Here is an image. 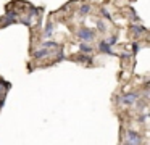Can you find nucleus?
Wrapping results in <instances>:
<instances>
[{
  "label": "nucleus",
  "mask_w": 150,
  "mask_h": 145,
  "mask_svg": "<svg viewBox=\"0 0 150 145\" xmlns=\"http://www.w3.org/2000/svg\"><path fill=\"white\" fill-rule=\"evenodd\" d=\"M137 100H139V92H127V93H124V95H121L120 98H118V102H120L121 105L131 106V105H134Z\"/></svg>",
  "instance_id": "1"
},
{
  "label": "nucleus",
  "mask_w": 150,
  "mask_h": 145,
  "mask_svg": "<svg viewBox=\"0 0 150 145\" xmlns=\"http://www.w3.org/2000/svg\"><path fill=\"white\" fill-rule=\"evenodd\" d=\"M78 37L81 39L82 42H91V40H94V39H95V32L92 31L91 28L82 26V28L78 31Z\"/></svg>",
  "instance_id": "2"
},
{
  "label": "nucleus",
  "mask_w": 150,
  "mask_h": 145,
  "mask_svg": "<svg viewBox=\"0 0 150 145\" xmlns=\"http://www.w3.org/2000/svg\"><path fill=\"white\" fill-rule=\"evenodd\" d=\"M126 139H127V142L132 144V145H140L142 144V137H140L136 131H132V129H127L126 131Z\"/></svg>",
  "instance_id": "3"
},
{
  "label": "nucleus",
  "mask_w": 150,
  "mask_h": 145,
  "mask_svg": "<svg viewBox=\"0 0 150 145\" xmlns=\"http://www.w3.org/2000/svg\"><path fill=\"white\" fill-rule=\"evenodd\" d=\"M52 55V50H49V48H40V50L34 52V58H37V60H42V58H47Z\"/></svg>",
  "instance_id": "4"
},
{
  "label": "nucleus",
  "mask_w": 150,
  "mask_h": 145,
  "mask_svg": "<svg viewBox=\"0 0 150 145\" xmlns=\"http://www.w3.org/2000/svg\"><path fill=\"white\" fill-rule=\"evenodd\" d=\"M98 50L103 52V53H108V55L111 53V47H110V45H108L105 40H100V42H98Z\"/></svg>",
  "instance_id": "5"
},
{
  "label": "nucleus",
  "mask_w": 150,
  "mask_h": 145,
  "mask_svg": "<svg viewBox=\"0 0 150 145\" xmlns=\"http://www.w3.org/2000/svg\"><path fill=\"white\" fill-rule=\"evenodd\" d=\"M131 31H132L134 34H137V35H139V34H144V32H145L147 29L144 28V26H140V24H134L132 28H131Z\"/></svg>",
  "instance_id": "6"
},
{
  "label": "nucleus",
  "mask_w": 150,
  "mask_h": 145,
  "mask_svg": "<svg viewBox=\"0 0 150 145\" xmlns=\"http://www.w3.org/2000/svg\"><path fill=\"white\" fill-rule=\"evenodd\" d=\"M79 50H81L84 55L92 53V47H91V45H86V44H81V45H79Z\"/></svg>",
  "instance_id": "7"
},
{
  "label": "nucleus",
  "mask_w": 150,
  "mask_h": 145,
  "mask_svg": "<svg viewBox=\"0 0 150 145\" xmlns=\"http://www.w3.org/2000/svg\"><path fill=\"white\" fill-rule=\"evenodd\" d=\"M52 34H53V24H47L45 26V37H52Z\"/></svg>",
  "instance_id": "8"
},
{
  "label": "nucleus",
  "mask_w": 150,
  "mask_h": 145,
  "mask_svg": "<svg viewBox=\"0 0 150 145\" xmlns=\"http://www.w3.org/2000/svg\"><path fill=\"white\" fill-rule=\"evenodd\" d=\"M89 11H91V5H82V6H81V10H79V13H81L82 16L89 15Z\"/></svg>",
  "instance_id": "9"
},
{
  "label": "nucleus",
  "mask_w": 150,
  "mask_h": 145,
  "mask_svg": "<svg viewBox=\"0 0 150 145\" xmlns=\"http://www.w3.org/2000/svg\"><path fill=\"white\" fill-rule=\"evenodd\" d=\"M105 42H107V44L110 45V47H111V45H115V44H116V35H111V37H108Z\"/></svg>",
  "instance_id": "10"
},
{
  "label": "nucleus",
  "mask_w": 150,
  "mask_h": 145,
  "mask_svg": "<svg viewBox=\"0 0 150 145\" xmlns=\"http://www.w3.org/2000/svg\"><path fill=\"white\" fill-rule=\"evenodd\" d=\"M97 28L100 29V31H107V26H105L103 21H97Z\"/></svg>",
  "instance_id": "11"
},
{
  "label": "nucleus",
  "mask_w": 150,
  "mask_h": 145,
  "mask_svg": "<svg viewBox=\"0 0 150 145\" xmlns=\"http://www.w3.org/2000/svg\"><path fill=\"white\" fill-rule=\"evenodd\" d=\"M102 16H103V18H107V19H111V15L105 8H102Z\"/></svg>",
  "instance_id": "12"
},
{
  "label": "nucleus",
  "mask_w": 150,
  "mask_h": 145,
  "mask_svg": "<svg viewBox=\"0 0 150 145\" xmlns=\"http://www.w3.org/2000/svg\"><path fill=\"white\" fill-rule=\"evenodd\" d=\"M137 121H139V122H145V121H147V115H140Z\"/></svg>",
  "instance_id": "13"
},
{
  "label": "nucleus",
  "mask_w": 150,
  "mask_h": 145,
  "mask_svg": "<svg viewBox=\"0 0 150 145\" xmlns=\"http://www.w3.org/2000/svg\"><path fill=\"white\" fill-rule=\"evenodd\" d=\"M139 48H140L139 44H134V45H132V50H134L132 53H137V52H139Z\"/></svg>",
  "instance_id": "14"
},
{
  "label": "nucleus",
  "mask_w": 150,
  "mask_h": 145,
  "mask_svg": "<svg viewBox=\"0 0 150 145\" xmlns=\"http://www.w3.org/2000/svg\"><path fill=\"white\" fill-rule=\"evenodd\" d=\"M45 47H57V42H45Z\"/></svg>",
  "instance_id": "15"
},
{
  "label": "nucleus",
  "mask_w": 150,
  "mask_h": 145,
  "mask_svg": "<svg viewBox=\"0 0 150 145\" xmlns=\"http://www.w3.org/2000/svg\"><path fill=\"white\" fill-rule=\"evenodd\" d=\"M124 145H132V144H129V142H126V144H124Z\"/></svg>",
  "instance_id": "16"
}]
</instances>
